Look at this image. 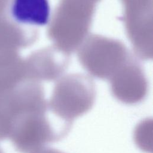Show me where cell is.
Here are the masks:
<instances>
[{"label": "cell", "mask_w": 153, "mask_h": 153, "mask_svg": "<svg viewBox=\"0 0 153 153\" xmlns=\"http://www.w3.org/2000/svg\"><path fill=\"white\" fill-rule=\"evenodd\" d=\"M11 13L18 23L42 26L49 20L50 8L48 0H13Z\"/></svg>", "instance_id": "1"}, {"label": "cell", "mask_w": 153, "mask_h": 153, "mask_svg": "<svg viewBox=\"0 0 153 153\" xmlns=\"http://www.w3.org/2000/svg\"><path fill=\"white\" fill-rule=\"evenodd\" d=\"M35 153H64L58 149L50 148H44Z\"/></svg>", "instance_id": "2"}, {"label": "cell", "mask_w": 153, "mask_h": 153, "mask_svg": "<svg viewBox=\"0 0 153 153\" xmlns=\"http://www.w3.org/2000/svg\"><path fill=\"white\" fill-rule=\"evenodd\" d=\"M0 153H4V152H3V151L2 150V149L1 148V147H0Z\"/></svg>", "instance_id": "3"}]
</instances>
